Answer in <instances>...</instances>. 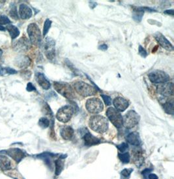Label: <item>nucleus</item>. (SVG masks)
Returning <instances> with one entry per match:
<instances>
[{"label":"nucleus","instance_id":"10","mask_svg":"<svg viewBox=\"0 0 174 179\" xmlns=\"http://www.w3.org/2000/svg\"><path fill=\"white\" fill-rule=\"evenodd\" d=\"M74 113L73 107L70 106H63L57 111L56 117L57 120L62 122H67L71 120Z\"/></svg>","mask_w":174,"mask_h":179},{"label":"nucleus","instance_id":"4","mask_svg":"<svg viewBox=\"0 0 174 179\" xmlns=\"http://www.w3.org/2000/svg\"><path fill=\"white\" fill-rule=\"evenodd\" d=\"M27 31L30 42L35 46H40L42 44V35L39 26L35 23H31L28 26Z\"/></svg>","mask_w":174,"mask_h":179},{"label":"nucleus","instance_id":"38","mask_svg":"<svg viewBox=\"0 0 174 179\" xmlns=\"http://www.w3.org/2000/svg\"><path fill=\"white\" fill-rule=\"evenodd\" d=\"M5 73H6L8 74H14L17 73V71L12 68L7 67L5 68Z\"/></svg>","mask_w":174,"mask_h":179},{"label":"nucleus","instance_id":"11","mask_svg":"<svg viewBox=\"0 0 174 179\" xmlns=\"http://www.w3.org/2000/svg\"><path fill=\"white\" fill-rule=\"evenodd\" d=\"M31 47L30 41L28 39L27 37H22L18 41L14 42L13 48L14 50L18 52H24L28 51Z\"/></svg>","mask_w":174,"mask_h":179},{"label":"nucleus","instance_id":"30","mask_svg":"<svg viewBox=\"0 0 174 179\" xmlns=\"http://www.w3.org/2000/svg\"><path fill=\"white\" fill-rule=\"evenodd\" d=\"M133 171V169L128 168V169H124L121 172V175L124 178H128L130 174Z\"/></svg>","mask_w":174,"mask_h":179},{"label":"nucleus","instance_id":"22","mask_svg":"<svg viewBox=\"0 0 174 179\" xmlns=\"http://www.w3.org/2000/svg\"><path fill=\"white\" fill-rule=\"evenodd\" d=\"M60 133L64 139L69 140L71 139L74 136V130L70 126H65L61 129Z\"/></svg>","mask_w":174,"mask_h":179},{"label":"nucleus","instance_id":"6","mask_svg":"<svg viewBox=\"0 0 174 179\" xmlns=\"http://www.w3.org/2000/svg\"><path fill=\"white\" fill-rule=\"evenodd\" d=\"M140 119V115L135 111L130 110L123 118V125L127 128H132L138 124Z\"/></svg>","mask_w":174,"mask_h":179},{"label":"nucleus","instance_id":"33","mask_svg":"<svg viewBox=\"0 0 174 179\" xmlns=\"http://www.w3.org/2000/svg\"><path fill=\"white\" fill-rule=\"evenodd\" d=\"M9 14H10V16L13 18V19H14V20L18 19L19 16H18V13H17V10H16V7H13L11 8V10L10 11Z\"/></svg>","mask_w":174,"mask_h":179},{"label":"nucleus","instance_id":"29","mask_svg":"<svg viewBox=\"0 0 174 179\" xmlns=\"http://www.w3.org/2000/svg\"><path fill=\"white\" fill-rule=\"evenodd\" d=\"M52 25V21L49 19H46L45 22V24H44V27H43V33L42 35L44 37L46 35V34L48 33L49 30L51 28Z\"/></svg>","mask_w":174,"mask_h":179},{"label":"nucleus","instance_id":"28","mask_svg":"<svg viewBox=\"0 0 174 179\" xmlns=\"http://www.w3.org/2000/svg\"><path fill=\"white\" fill-rule=\"evenodd\" d=\"M118 157L120 160L124 164H127L130 161V155L128 153H120L118 155Z\"/></svg>","mask_w":174,"mask_h":179},{"label":"nucleus","instance_id":"23","mask_svg":"<svg viewBox=\"0 0 174 179\" xmlns=\"http://www.w3.org/2000/svg\"><path fill=\"white\" fill-rule=\"evenodd\" d=\"M12 164L9 158L4 155H0V168L3 171H7L11 169Z\"/></svg>","mask_w":174,"mask_h":179},{"label":"nucleus","instance_id":"36","mask_svg":"<svg viewBox=\"0 0 174 179\" xmlns=\"http://www.w3.org/2000/svg\"><path fill=\"white\" fill-rule=\"evenodd\" d=\"M31 73L30 71H29V70L23 71L22 73H21L22 77L24 79H30V77H31Z\"/></svg>","mask_w":174,"mask_h":179},{"label":"nucleus","instance_id":"37","mask_svg":"<svg viewBox=\"0 0 174 179\" xmlns=\"http://www.w3.org/2000/svg\"><path fill=\"white\" fill-rule=\"evenodd\" d=\"M138 52H139V54H140L142 57H143L144 58L146 57L147 56V53L146 50L142 46H139Z\"/></svg>","mask_w":174,"mask_h":179},{"label":"nucleus","instance_id":"25","mask_svg":"<svg viewBox=\"0 0 174 179\" xmlns=\"http://www.w3.org/2000/svg\"><path fill=\"white\" fill-rule=\"evenodd\" d=\"M162 107L167 113L173 115V100L165 101L162 104Z\"/></svg>","mask_w":174,"mask_h":179},{"label":"nucleus","instance_id":"31","mask_svg":"<svg viewBox=\"0 0 174 179\" xmlns=\"http://www.w3.org/2000/svg\"><path fill=\"white\" fill-rule=\"evenodd\" d=\"M143 162H144V158L142 157L141 154H140V153H137L136 155L135 156V163H136V164L137 165V166H140Z\"/></svg>","mask_w":174,"mask_h":179},{"label":"nucleus","instance_id":"17","mask_svg":"<svg viewBox=\"0 0 174 179\" xmlns=\"http://www.w3.org/2000/svg\"><path fill=\"white\" fill-rule=\"evenodd\" d=\"M31 64V59L29 57L21 55L17 57L14 60V65L18 68L25 69L28 68Z\"/></svg>","mask_w":174,"mask_h":179},{"label":"nucleus","instance_id":"21","mask_svg":"<svg viewBox=\"0 0 174 179\" xmlns=\"http://www.w3.org/2000/svg\"><path fill=\"white\" fill-rule=\"evenodd\" d=\"M36 80L38 84L43 89H45V90H48L50 87V83L48 80L46 79L45 76L42 73H36Z\"/></svg>","mask_w":174,"mask_h":179},{"label":"nucleus","instance_id":"13","mask_svg":"<svg viewBox=\"0 0 174 179\" xmlns=\"http://www.w3.org/2000/svg\"><path fill=\"white\" fill-rule=\"evenodd\" d=\"M5 153L17 163H19L20 161L25 156V153L22 150L19 148H12L6 150Z\"/></svg>","mask_w":174,"mask_h":179},{"label":"nucleus","instance_id":"3","mask_svg":"<svg viewBox=\"0 0 174 179\" xmlns=\"http://www.w3.org/2000/svg\"><path fill=\"white\" fill-rule=\"evenodd\" d=\"M74 88L76 92L84 97L95 95L97 93V89L93 86L82 81H78L74 83Z\"/></svg>","mask_w":174,"mask_h":179},{"label":"nucleus","instance_id":"15","mask_svg":"<svg viewBox=\"0 0 174 179\" xmlns=\"http://www.w3.org/2000/svg\"><path fill=\"white\" fill-rule=\"evenodd\" d=\"M134 11L133 13V19L136 22H140L145 11L153 12L156 11L155 9L150 7H134Z\"/></svg>","mask_w":174,"mask_h":179},{"label":"nucleus","instance_id":"9","mask_svg":"<svg viewBox=\"0 0 174 179\" xmlns=\"http://www.w3.org/2000/svg\"><path fill=\"white\" fill-rule=\"evenodd\" d=\"M85 107L91 113H99L103 110V104L98 98H91L86 102Z\"/></svg>","mask_w":174,"mask_h":179},{"label":"nucleus","instance_id":"24","mask_svg":"<svg viewBox=\"0 0 174 179\" xmlns=\"http://www.w3.org/2000/svg\"><path fill=\"white\" fill-rule=\"evenodd\" d=\"M6 29L8 31V33H9L12 39H15L16 38L18 37L20 35L19 30L18 29L17 27H16L14 25H12V24L8 25L6 27Z\"/></svg>","mask_w":174,"mask_h":179},{"label":"nucleus","instance_id":"40","mask_svg":"<svg viewBox=\"0 0 174 179\" xmlns=\"http://www.w3.org/2000/svg\"><path fill=\"white\" fill-rule=\"evenodd\" d=\"M152 171H153V169H144V171L142 172V175L144 176V178H145L148 179V178H147V177H148L149 174H150Z\"/></svg>","mask_w":174,"mask_h":179},{"label":"nucleus","instance_id":"41","mask_svg":"<svg viewBox=\"0 0 174 179\" xmlns=\"http://www.w3.org/2000/svg\"><path fill=\"white\" fill-rule=\"evenodd\" d=\"M99 49L102 51H106L108 49V46L106 44H102L99 46Z\"/></svg>","mask_w":174,"mask_h":179},{"label":"nucleus","instance_id":"14","mask_svg":"<svg viewBox=\"0 0 174 179\" xmlns=\"http://www.w3.org/2000/svg\"><path fill=\"white\" fill-rule=\"evenodd\" d=\"M157 92L164 96H170L173 95V83H164L157 87Z\"/></svg>","mask_w":174,"mask_h":179},{"label":"nucleus","instance_id":"44","mask_svg":"<svg viewBox=\"0 0 174 179\" xmlns=\"http://www.w3.org/2000/svg\"><path fill=\"white\" fill-rule=\"evenodd\" d=\"M5 73V68L0 66V75H3Z\"/></svg>","mask_w":174,"mask_h":179},{"label":"nucleus","instance_id":"32","mask_svg":"<svg viewBox=\"0 0 174 179\" xmlns=\"http://www.w3.org/2000/svg\"><path fill=\"white\" fill-rule=\"evenodd\" d=\"M11 22L9 20L8 18L5 15H2L0 16V25L1 24H11Z\"/></svg>","mask_w":174,"mask_h":179},{"label":"nucleus","instance_id":"8","mask_svg":"<svg viewBox=\"0 0 174 179\" xmlns=\"http://www.w3.org/2000/svg\"><path fill=\"white\" fill-rule=\"evenodd\" d=\"M106 113L109 120L116 128H120L122 127L123 117L118 111L114 109V107H109Z\"/></svg>","mask_w":174,"mask_h":179},{"label":"nucleus","instance_id":"43","mask_svg":"<svg viewBox=\"0 0 174 179\" xmlns=\"http://www.w3.org/2000/svg\"><path fill=\"white\" fill-rule=\"evenodd\" d=\"M165 14H170L171 16L173 15V10L171 9V10H167V11H164Z\"/></svg>","mask_w":174,"mask_h":179},{"label":"nucleus","instance_id":"5","mask_svg":"<svg viewBox=\"0 0 174 179\" xmlns=\"http://www.w3.org/2000/svg\"><path fill=\"white\" fill-rule=\"evenodd\" d=\"M43 51L48 60H54L56 57V42L54 39L47 37L42 44Z\"/></svg>","mask_w":174,"mask_h":179},{"label":"nucleus","instance_id":"2","mask_svg":"<svg viewBox=\"0 0 174 179\" xmlns=\"http://www.w3.org/2000/svg\"><path fill=\"white\" fill-rule=\"evenodd\" d=\"M54 87L58 93L68 98V99H73L76 97L74 89L70 85L66 82H54Z\"/></svg>","mask_w":174,"mask_h":179},{"label":"nucleus","instance_id":"35","mask_svg":"<svg viewBox=\"0 0 174 179\" xmlns=\"http://www.w3.org/2000/svg\"><path fill=\"white\" fill-rule=\"evenodd\" d=\"M101 96L103 100L104 101V103H105V104L106 106H110L111 105V97H110L109 96H107V95H102Z\"/></svg>","mask_w":174,"mask_h":179},{"label":"nucleus","instance_id":"12","mask_svg":"<svg viewBox=\"0 0 174 179\" xmlns=\"http://www.w3.org/2000/svg\"><path fill=\"white\" fill-rule=\"evenodd\" d=\"M154 37H155V39L156 40V41L159 43L160 45L163 48H164L165 50H166L168 51H170V52L173 51L174 48H173V46L171 44V43L166 37H165L161 33H160V32L156 33L154 35Z\"/></svg>","mask_w":174,"mask_h":179},{"label":"nucleus","instance_id":"46","mask_svg":"<svg viewBox=\"0 0 174 179\" xmlns=\"http://www.w3.org/2000/svg\"><path fill=\"white\" fill-rule=\"evenodd\" d=\"M5 28L2 25H0V31H5Z\"/></svg>","mask_w":174,"mask_h":179},{"label":"nucleus","instance_id":"1","mask_svg":"<svg viewBox=\"0 0 174 179\" xmlns=\"http://www.w3.org/2000/svg\"><path fill=\"white\" fill-rule=\"evenodd\" d=\"M89 126L93 131L102 133L108 128V121L102 115L92 116L89 121Z\"/></svg>","mask_w":174,"mask_h":179},{"label":"nucleus","instance_id":"39","mask_svg":"<svg viewBox=\"0 0 174 179\" xmlns=\"http://www.w3.org/2000/svg\"><path fill=\"white\" fill-rule=\"evenodd\" d=\"M26 90H27L28 92H31V91H36V88L35 87V86L31 83L30 82L27 84V87H26Z\"/></svg>","mask_w":174,"mask_h":179},{"label":"nucleus","instance_id":"19","mask_svg":"<svg viewBox=\"0 0 174 179\" xmlns=\"http://www.w3.org/2000/svg\"><path fill=\"white\" fill-rule=\"evenodd\" d=\"M33 12L31 8L25 4H21L19 7V15L23 20L29 19L32 16Z\"/></svg>","mask_w":174,"mask_h":179},{"label":"nucleus","instance_id":"16","mask_svg":"<svg viewBox=\"0 0 174 179\" xmlns=\"http://www.w3.org/2000/svg\"><path fill=\"white\" fill-rule=\"evenodd\" d=\"M114 105L116 107V110L119 112H123L127 109L129 106V103L125 98L118 96L114 100Z\"/></svg>","mask_w":174,"mask_h":179},{"label":"nucleus","instance_id":"26","mask_svg":"<svg viewBox=\"0 0 174 179\" xmlns=\"http://www.w3.org/2000/svg\"><path fill=\"white\" fill-rule=\"evenodd\" d=\"M56 165V175H59L61 172L62 171L64 167V162L62 158H59L58 160H56L55 162Z\"/></svg>","mask_w":174,"mask_h":179},{"label":"nucleus","instance_id":"27","mask_svg":"<svg viewBox=\"0 0 174 179\" xmlns=\"http://www.w3.org/2000/svg\"><path fill=\"white\" fill-rule=\"evenodd\" d=\"M39 125L42 128H46L50 125V120L46 117H42L39 121Z\"/></svg>","mask_w":174,"mask_h":179},{"label":"nucleus","instance_id":"20","mask_svg":"<svg viewBox=\"0 0 174 179\" xmlns=\"http://www.w3.org/2000/svg\"><path fill=\"white\" fill-rule=\"evenodd\" d=\"M126 139L128 143L134 146H138L141 144L140 134L136 132H133L128 134Z\"/></svg>","mask_w":174,"mask_h":179},{"label":"nucleus","instance_id":"47","mask_svg":"<svg viewBox=\"0 0 174 179\" xmlns=\"http://www.w3.org/2000/svg\"><path fill=\"white\" fill-rule=\"evenodd\" d=\"M2 54H3V51H2V50L1 48H0V58L2 57Z\"/></svg>","mask_w":174,"mask_h":179},{"label":"nucleus","instance_id":"45","mask_svg":"<svg viewBox=\"0 0 174 179\" xmlns=\"http://www.w3.org/2000/svg\"><path fill=\"white\" fill-rule=\"evenodd\" d=\"M90 7L91 8H94L95 6L97 5V3H95L94 2H90Z\"/></svg>","mask_w":174,"mask_h":179},{"label":"nucleus","instance_id":"42","mask_svg":"<svg viewBox=\"0 0 174 179\" xmlns=\"http://www.w3.org/2000/svg\"><path fill=\"white\" fill-rule=\"evenodd\" d=\"M147 178H149V179H158V176H157V175L154 174V173H150Z\"/></svg>","mask_w":174,"mask_h":179},{"label":"nucleus","instance_id":"18","mask_svg":"<svg viewBox=\"0 0 174 179\" xmlns=\"http://www.w3.org/2000/svg\"><path fill=\"white\" fill-rule=\"evenodd\" d=\"M83 139L84 140L85 145L88 146V147L97 145L101 143L100 139L93 136L92 134L90 133L89 132H87L86 133H85Z\"/></svg>","mask_w":174,"mask_h":179},{"label":"nucleus","instance_id":"34","mask_svg":"<svg viewBox=\"0 0 174 179\" xmlns=\"http://www.w3.org/2000/svg\"><path fill=\"white\" fill-rule=\"evenodd\" d=\"M117 147L119 150L120 152H121V153H123V152H125L128 149V146L127 143H121L120 145H117Z\"/></svg>","mask_w":174,"mask_h":179},{"label":"nucleus","instance_id":"7","mask_svg":"<svg viewBox=\"0 0 174 179\" xmlns=\"http://www.w3.org/2000/svg\"><path fill=\"white\" fill-rule=\"evenodd\" d=\"M149 79L154 84H164L170 80L169 75L165 72L160 70L152 71L148 75Z\"/></svg>","mask_w":174,"mask_h":179}]
</instances>
